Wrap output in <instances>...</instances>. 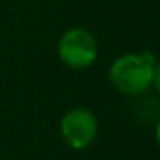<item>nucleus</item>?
Listing matches in <instances>:
<instances>
[{
	"label": "nucleus",
	"mask_w": 160,
	"mask_h": 160,
	"mask_svg": "<svg viewBox=\"0 0 160 160\" xmlns=\"http://www.w3.org/2000/svg\"><path fill=\"white\" fill-rule=\"evenodd\" d=\"M99 132V121L88 108H73L63 114L60 121V136L75 151L88 149Z\"/></svg>",
	"instance_id": "nucleus-3"
},
{
	"label": "nucleus",
	"mask_w": 160,
	"mask_h": 160,
	"mask_svg": "<svg viewBox=\"0 0 160 160\" xmlns=\"http://www.w3.org/2000/svg\"><path fill=\"white\" fill-rule=\"evenodd\" d=\"M157 142H158V145H160V121H158V125H157Z\"/></svg>",
	"instance_id": "nucleus-5"
},
{
	"label": "nucleus",
	"mask_w": 160,
	"mask_h": 160,
	"mask_svg": "<svg viewBox=\"0 0 160 160\" xmlns=\"http://www.w3.org/2000/svg\"><path fill=\"white\" fill-rule=\"evenodd\" d=\"M99 47L95 36L86 28H69L58 39V56L71 69H86L97 58Z\"/></svg>",
	"instance_id": "nucleus-2"
},
{
	"label": "nucleus",
	"mask_w": 160,
	"mask_h": 160,
	"mask_svg": "<svg viewBox=\"0 0 160 160\" xmlns=\"http://www.w3.org/2000/svg\"><path fill=\"white\" fill-rule=\"evenodd\" d=\"M151 86L155 88V91L160 95V62H155V67H153V77H151Z\"/></svg>",
	"instance_id": "nucleus-4"
},
{
	"label": "nucleus",
	"mask_w": 160,
	"mask_h": 160,
	"mask_svg": "<svg viewBox=\"0 0 160 160\" xmlns=\"http://www.w3.org/2000/svg\"><path fill=\"white\" fill-rule=\"evenodd\" d=\"M155 62L157 60L151 52L121 54L108 69L110 84L123 95H140L151 88Z\"/></svg>",
	"instance_id": "nucleus-1"
}]
</instances>
